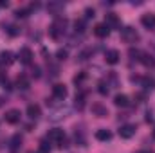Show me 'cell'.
Instances as JSON below:
<instances>
[{
    "label": "cell",
    "instance_id": "obj_1",
    "mask_svg": "<svg viewBox=\"0 0 155 153\" xmlns=\"http://www.w3.org/2000/svg\"><path fill=\"white\" fill-rule=\"evenodd\" d=\"M47 139H49L51 142L58 144L60 148H65V146H67V137H65V132H63V130H58V128L51 130V132L47 133Z\"/></svg>",
    "mask_w": 155,
    "mask_h": 153
},
{
    "label": "cell",
    "instance_id": "obj_2",
    "mask_svg": "<svg viewBox=\"0 0 155 153\" xmlns=\"http://www.w3.org/2000/svg\"><path fill=\"white\" fill-rule=\"evenodd\" d=\"M65 27H67V20H65V18H56L54 24L51 25L49 33H51L52 38H60V34L65 33Z\"/></svg>",
    "mask_w": 155,
    "mask_h": 153
},
{
    "label": "cell",
    "instance_id": "obj_3",
    "mask_svg": "<svg viewBox=\"0 0 155 153\" xmlns=\"http://www.w3.org/2000/svg\"><path fill=\"white\" fill-rule=\"evenodd\" d=\"M121 38L124 40L126 43H135V41L139 40V33H137L134 27H124V29L121 31Z\"/></svg>",
    "mask_w": 155,
    "mask_h": 153
},
{
    "label": "cell",
    "instance_id": "obj_4",
    "mask_svg": "<svg viewBox=\"0 0 155 153\" xmlns=\"http://www.w3.org/2000/svg\"><path fill=\"white\" fill-rule=\"evenodd\" d=\"M134 135H135V126L134 124H123L119 128V137L121 139H130Z\"/></svg>",
    "mask_w": 155,
    "mask_h": 153
},
{
    "label": "cell",
    "instance_id": "obj_5",
    "mask_svg": "<svg viewBox=\"0 0 155 153\" xmlns=\"http://www.w3.org/2000/svg\"><path fill=\"white\" fill-rule=\"evenodd\" d=\"M52 96H54L56 99L63 101V99L67 97V86H65V85H61V83L54 85V86H52Z\"/></svg>",
    "mask_w": 155,
    "mask_h": 153
},
{
    "label": "cell",
    "instance_id": "obj_6",
    "mask_svg": "<svg viewBox=\"0 0 155 153\" xmlns=\"http://www.w3.org/2000/svg\"><path fill=\"white\" fill-rule=\"evenodd\" d=\"M119 58H121V54H119V50H116V49H110V50L105 52V61H107L108 65L119 63Z\"/></svg>",
    "mask_w": 155,
    "mask_h": 153
},
{
    "label": "cell",
    "instance_id": "obj_7",
    "mask_svg": "<svg viewBox=\"0 0 155 153\" xmlns=\"http://www.w3.org/2000/svg\"><path fill=\"white\" fill-rule=\"evenodd\" d=\"M18 60H20L24 65H29V63L33 61V52H31V49H27V47L20 49V52H18Z\"/></svg>",
    "mask_w": 155,
    "mask_h": 153
},
{
    "label": "cell",
    "instance_id": "obj_8",
    "mask_svg": "<svg viewBox=\"0 0 155 153\" xmlns=\"http://www.w3.org/2000/svg\"><path fill=\"white\" fill-rule=\"evenodd\" d=\"M94 34H96L97 38H107V36L110 34V27H108L107 24H97V25L94 27Z\"/></svg>",
    "mask_w": 155,
    "mask_h": 153
},
{
    "label": "cell",
    "instance_id": "obj_9",
    "mask_svg": "<svg viewBox=\"0 0 155 153\" xmlns=\"http://www.w3.org/2000/svg\"><path fill=\"white\" fill-rule=\"evenodd\" d=\"M5 122H9V124H16V122H20V110H7L5 112Z\"/></svg>",
    "mask_w": 155,
    "mask_h": 153
},
{
    "label": "cell",
    "instance_id": "obj_10",
    "mask_svg": "<svg viewBox=\"0 0 155 153\" xmlns=\"http://www.w3.org/2000/svg\"><path fill=\"white\" fill-rule=\"evenodd\" d=\"M13 61H15V56H13V52H9V50H4V52L0 54V67H9Z\"/></svg>",
    "mask_w": 155,
    "mask_h": 153
},
{
    "label": "cell",
    "instance_id": "obj_11",
    "mask_svg": "<svg viewBox=\"0 0 155 153\" xmlns=\"http://www.w3.org/2000/svg\"><path fill=\"white\" fill-rule=\"evenodd\" d=\"M141 24L146 27V29H155V15L148 13V15H143L141 18Z\"/></svg>",
    "mask_w": 155,
    "mask_h": 153
},
{
    "label": "cell",
    "instance_id": "obj_12",
    "mask_svg": "<svg viewBox=\"0 0 155 153\" xmlns=\"http://www.w3.org/2000/svg\"><path fill=\"white\" fill-rule=\"evenodd\" d=\"M40 115H41V108H40L38 105H29L27 106V117L29 119H35L36 121Z\"/></svg>",
    "mask_w": 155,
    "mask_h": 153
},
{
    "label": "cell",
    "instance_id": "obj_13",
    "mask_svg": "<svg viewBox=\"0 0 155 153\" xmlns=\"http://www.w3.org/2000/svg\"><path fill=\"white\" fill-rule=\"evenodd\" d=\"M96 139H97V141H103V142H105V141H110V139H112V132L107 130V128H101V130L96 132Z\"/></svg>",
    "mask_w": 155,
    "mask_h": 153
},
{
    "label": "cell",
    "instance_id": "obj_14",
    "mask_svg": "<svg viewBox=\"0 0 155 153\" xmlns=\"http://www.w3.org/2000/svg\"><path fill=\"white\" fill-rule=\"evenodd\" d=\"M139 61L144 65V67H153L155 60L150 56V54H146V52H141V58H139Z\"/></svg>",
    "mask_w": 155,
    "mask_h": 153
},
{
    "label": "cell",
    "instance_id": "obj_15",
    "mask_svg": "<svg viewBox=\"0 0 155 153\" xmlns=\"http://www.w3.org/2000/svg\"><path fill=\"white\" fill-rule=\"evenodd\" d=\"M114 105H116V106H126V105H128V96L117 94L116 97H114Z\"/></svg>",
    "mask_w": 155,
    "mask_h": 153
},
{
    "label": "cell",
    "instance_id": "obj_16",
    "mask_svg": "<svg viewBox=\"0 0 155 153\" xmlns=\"http://www.w3.org/2000/svg\"><path fill=\"white\" fill-rule=\"evenodd\" d=\"M92 110H94V114L97 115V117H107L108 115V110L103 108L101 105H92Z\"/></svg>",
    "mask_w": 155,
    "mask_h": 153
},
{
    "label": "cell",
    "instance_id": "obj_17",
    "mask_svg": "<svg viewBox=\"0 0 155 153\" xmlns=\"http://www.w3.org/2000/svg\"><path fill=\"white\" fill-rule=\"evenodd\" d=\"M16 86L22 88V90H27V88H29V79H27L25 76H18V79H16Z\"/></svg>",
    "mask_w": 155,
    "mask_h": 153
},
{
    "label": "cell",
    "instance_id": "obj_18",
    "mask_svg": "<svg viewBox=\"0 0 155 153\" xmlns=\"http://www.w3.org/2000/svg\"><path fill=\"white\" fill-rule=\"evenodd\" d=\"M105 24L110 27V25H119V18H117L114 13H108L107 15V20H105Z\"/></svg>",
    "mask_w": 155,
    "mask_h": 153
},
{
    "label": "cell",
    "instance_id": "obj_19",
    "mask_svg": "<svg viewBox=\"0 0 155 153\" xmlns=\"http://www.w3.org/2000/svg\"><path fill=\"white\" fill-rule=\"evenodd\" d=\"M20 144H22V137L16 133V135H13L11 137V141H9V146L13 148V150H16V148H20Z\"/></svg>",
    "mask_w": 155,
    "mask_h": 153
},
{
    "label": "cell",
    "instance_id": "obj_20",
    "mask_svg": "<svg viewBox=\"0 0 155 153\" xmlns=\"http://www.w3.org/2000/svg\"><path fill=\"white\" fill-rule=\"evenodd\" d=\"M141 83H143V86H144V88H150V90L155 88V79H152V77H143V79H141Z\"/></svg>",
    "mask_w": 155,
    "mask_h": 153
},
{
    "label": "cell",
    "instance_id": "obj_21",
    "mask_svg": "<svg viewBox=\"0 0 155 153\" xmlns=\"http://www.w3.org/2000/svg\"><path fill=\"white\" fill-rule=\"evenodd\" d=\"M97 90H99V94H101V96H107V94H108V83L101 81V83H99V88H97Z\"/></svg>",
    "mask_w": 155,
    "mask_h": 153
},
{
    "label": "cell",
    "instance_id": "obj_22",
    "mask_svg": "<svg viewBox=\"0 0 155 153\" xmlns=\"http://www.w3.org/2000/svg\"><path fill=\"white\" fill-rule=\"evenodd\" d=\"M40 153H51V146L47 141H41L40 142Z\"/></svg>",
    "mask_w": 155,
    "mask_h": 153
},
{
    "label": "cell",
    "instance_id": "obj_23",
    "mask_svg": "<svg viewBox=\"0 0 155 153\" xmlns=\"http://www.w3.org/2000/svg\"><path fill=\"white\" fill-rule=\"evenodd\" d=\"M83 105H85V94H79V96H76V108H83Z\"/></svg>",
    "mask_w": 155,
    "mask_h": 153
},
{
    "label": "cell",
    "instance_id": "obj_24",
    "mask_svg": "<svg viewBox=\"0 0 155 153\" xmlns=\"http://www.w3.org/2000/svg\"><path fill=\"white\" fill-rule=\"evenodd\" d=\"M7 33H9L11 36H16L20 31H18V27H16V25H7Z\"/></svg>",
    "mask_w": 155,
    "mask_h": 153
},
{
    "label": "cell",
    "instance_id": "obj_25",
    "mask_svg": "<svg viewBox=\"0 0 155 153\" xmlns=\"http://www.w3.org/2000/svg\"><path fill=\"white\" fill-rule=\"evenodd\" d=\"M56 56H58V60H65V58H67V50H65V49H60V50L56 52Z\"/></svg>",
    "mask_w": 155,
    "mask_h": 153
},
{
    "label": "cell",
    "instance_id": "obj_26",
    "mask_svg": "<svg viewBox=\"0 0 155 153\" xmlns=\"http://www.w3.org/2000/svg\"><path fill=\"white\" fill-rule=\"evenodd\" d=\"M74 25H76V31H79V33H81V31H85V22H83V20L76 22Z\"/></svg>",
    "mask_w": 155,
    "mask_h": 153
},
{
    "label": "cell",
    "instance_id": "obj_27",
    "mask_svg": "<svg viewBox=\"0 0 155 153\" xmlns=\"http://www.w3.org/2000/svg\"><path fill=\"white\" fill-rule=\"evenodd\" d=\"M83 79H85V72H81V74H78V76H74V83H76V85H79V83H81Z\"/></svg>",
    "mask_w": 155,
    "mask_h": 153
},
{
    "label": "cell",
    "instance_id": "obj_28",
    "mask_svg": "<svg viewBox=\"0 0 155 153\" xmlns=\"http://www.w3.org/2000/svg\"><path fill=\"white\" fill-rule=\"evenodd\" d=\"M27 13H29V9H18L16 11V16H22L24 18V16H27Z\"/></svg>",
    "mask_w": 155,
    "mask_h": 153
},
{
    "label": "cell",
    "instance_id": "obj_29",
    "mask_svg": "<svg viewBox=\"0 0 155 153\" xmlns=\"http://www.w3.org/2000/svg\"><path fill=\"white\" fill-rule=\"evenodd\" d=\"M60 7H61V4H51V5H49L51 11H56V9H60Z\"/></svg>",
    "mask_w": 155,
    "mask_h": 153
},
{
    "label": "cell",
    "instance_id": "obj_30",
    "mask_svg": "<svg viewBox=\"0 0 155 153\" xmlns=\"http://www.w3.org/2000/svg\"><path fill=\"white\" fill-rule=\"evenodd\" d=\"M33 76L40 77V67H33Z\"/></svg>",
    "mask_w": 155,
    "mask_h": 153
},
{
    "label": "cell",
    "instance_id": "obj_31",
    "mask_svg": "<svg viewBox=\"0 0 155 153\" xmlns=\"http://www.w3.org/2000/svg\"><path fill=\"white\" fill-rule=\"evenodd\" d=\"M85 13H87V18H92L94 16V9H87Z\"/></svg>",
    "mask_w": 155,
    "mask_h": 153
},
{
    "label": "cell",
    "instance_id": "obj_32",
    "mask_svg": "<svg viewBox=\"0 0 155 153\" xmlns=\"http://www.w3.org/2000/svg\"><path fill=\"white\" fill-rule=\"evenodd\" d=\"M137 153H152V151H137Z\"/></svg>",
    "mask_w": 155,
    "mask_h": 153
},
{
    "label": "cell",
    "instance_id": "obj_33",
    "mask_svg": "<svg viewBox=\"0 0 155 153\" xmlns=\"http://www.w3.org/2000/svg\"><path fill=\"white\" fill-rule=\"evenodd\" d=\"M153 139H155V130H153Z\"/></svg>",
    "mask_w": 155,
    "mask_h": 153
}]
</instances>
